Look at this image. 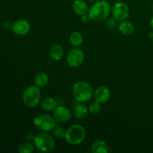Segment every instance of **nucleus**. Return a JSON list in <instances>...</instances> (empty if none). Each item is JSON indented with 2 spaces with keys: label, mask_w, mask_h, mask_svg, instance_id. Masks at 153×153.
Instances as JSON below:
<instances>
[{
  "label": "nucleus",
  "mask_w": 153,
  "mask_h": 153,
  "mask_svg": "<svg viewBox=\"0 0 153 153\" xmlns=\"http://www.w3.org/2000/svg\"><path fill=\"white\" fill-rule=\"evenodd\" d=\"M111 13L110 4L105 0L97 1L90 7L88 13L92 20L96 22H102L106 20Z\"/></svg>",
  "instance_id": "nucleus-1"
},
{
  "label": "nucleus",
  "mask_w": 153,
  "mask_h": 153,
  "mask_svg": "<svg viewBox=\"0 0 153 153\" xmlns=\"http://www.w3.org/2000/svg\"><path fill=\"white\" fill-rule=\"evenodd\" d=\"M73 94L79 102H86L94 96L92 86L85 81H79L73 86Z\"/></svg>",
  "instance_id": "nucleus-2"
},
{
  "label": "nucleus",
  "mask_w": 153,
  "mask_h": 153,
  "mask_svg": "<svg viewBox=\"0 0 153 153\" xmlns=\"http://www.w3.org/2000/svg\"><path fill=\"white\" fill-rule=\"evenodd\" d=\"M33 141L36 149L42 152H52L55 149V139L51 134L45 131L37 134Z\"/></svg>",
  "instance_id": "nucleus-3"
},
{
  "label": "nucleus",
  "mask_w": 153,
  "mask_h": 153,
  "mask_svg": "<svg viewBox=\"0 0 153 153\" xmlns=\"http://www.w3.org/2000/svg\"><path fill=\"white\" fill-rule=\"evenodd\" d=\"M41 99V91L39 87L30 85L27 87L22 94L23 104L28 108H34L40 103Z\"/></svg>",
  "instance_id": "nucleus-4"
},
{
  "label": "nucleus",
  "mask_w": 153,
  "mask_h": 153,
  "mask_svg": "<svg viewBox=\"0 0 153 153\" xmlns=\"http://www.w3.org/2000/svg\"><path fill=\"white\" fill-rule=\"evenodd\" d=\"M86 131L82 126L75 124L66 131V141L70 145H79L85 140Z\"/></svg>",
  "instance_id": "nucleus-5"
},
{
  "label": "nucleus",
  "mask_w": 153,
  "mask_h": 153,
  "mask_svg": "<svg viewBox=\"0 0 153 153\" xmlns=\"http://www.w3.org/2000/svg\"><path fill=\"white\" fill-rule=\"evenodd\" d=\"M55 125V118L48 114H42L34 119V126L41 131L48 132L52 131Z\"/></svg>",
  "instance_id": "nucleus-6"
},
{
  "label": "nucleus",
  "mask_w": 153,
  "mask_h": 153,
  "mask_svg": "<svg viewBox=\"0 0 153 153\" xmlns=\"http://www.w3.org/2000/svg\"><path fill=\"white\" fill-rule=\"evenodd\" d=\"M85 53L79 47H75L70 49L67 53L66 60L70 67L76 68L82 65L85 61Z\"/></svg>",
  "instance_id": "nucleus-7"
},
{
  "label": "nucleus",
  "mask_w": 153,
  "mask_h": 153,
  "mask_svg": "<svg viewBox=\"0 0 153 153\" xmlns=\"http://www.w3.org/2000/svg\"><path fill=\"white\" fill-rule=\"evenodd\" d=\"M113 17L117 22H123L126 20L130 14V9L128 4L123 1H117L114 4L111 9Z\"/></svg>",
  "instance_id": "nucleus-8"
},
{
  "label": "nucleus",
  "mask_w": 153,
  "mask_h": 153,
  "mask_svg": "<svg viewBox=\"0 0 153 153\" xmlns=\"http://www.w3.org/2000/svg\"><path fill=\"white\" fill-rule=\"evenodd\" d=\"M53 117L55 121L59 123L68 122L72 117L70 111L64 106L58 105L53 110Z\"/></svg>",
  "instance_id": "nucleus-9"
},
{
  "label": "nucleus",
  "mask_w": 153,
  "mask_h": 153,
  "mask_svg": "<svg viewBox=\"0 0 153 153\" xmlns=\"http://www.w3.org/2000/svg\"><path fill=\"white\" fill-rule=\"evenodd\" d=\"M111 97V90L106 86H100L95 90L94 92V100L100 104L107 102L109 101Z\"/></svg>",
  "instance_id": "nucleus-10"
},
{
  "label": "nucleus",
  "mask_w": 153,
  "mask_h": 153,
  "mask_svg": "<svg viewBox=\"0 0 153 153\" xmlns=\"http://www.w3.org/2000/svg\"><path fill=\"white\" fill-rule=\"evenodd\" d=\"M11 29L16 35L23 36L29 31L30 24L25 19H17L12 24Z\"/></svg>",
  "instance_id": "nucleus-11"
},
{
  "label": "nucleus",
  "mask_w": 153,
  "mask_h": 153,
  "mask_svg": "<svg viewBox=\"0 0 153 153\" xmlns=\"http://www.w3.org/2000/svg\"><path fill=\"white\" fill-rule=\"evenodd\" d=\"M73 10L76 14L82 16L89 11L88 5L83 0H74L73 3Z\"/></svg>",
  "instance_id": "nucleus-12"
},
{
  "label": "nucleus",
  "mask_w": 153,
  "mask_h": 153,
  "mask_svg": "<svg viewBox=\"0 0 153 153\" xmlns=\"http://www.w3.org/2000/svg\"><path fill=\"white\" fill-rule=\"evenodd\" d=\"M74 115L76 119L83 120L88 116L89 112V108L84 104V102H80L74 107Z\"/></svg>",
  "instance_id": "nucleus-13"
},
{
  "label": "nucleus",
  "mask_w": 153,
  "mask_h": 153,
  "mask_svg": "<svg viewBox=\"0 0 153 153\" xmlns=\"http://www.w3.org/2000/svg\"><path fill=\"white\" fill-rule=\"evenodd\" d=\"M49 54H50V57L52 60L56 61H60L64 56V49L61 45L55 43V44L52 45L51 47Z\"/></svg>",
  "instance_id": "nucleus-14"
},
{
  "label": "nucleus",
  "mask_w": 153,
  "mask_h": 153,
  "mask_svg": "<svg viewBox=\"0 0 153 153\" xmlns=\"http://www.w3.org/2000/svg\"><path fill=\"white\" fill-rule=\"evenodd\" d=\"M119 31L123 35L129 36L134 32V26L129 21L124 20L123 22H120V23Z\"/></svg>",
  "instance_id": "nucleus-15"
},
{
  "label": "nucleus",
  "mask_w": 153,
  "mask_h": 153,
  "mask_svg": "<svg viewBox=\"0 0 153 153\" xmlns=\"http://www.w3.org/2000/svg\"><path fill=\"white\" fill-rule=\"evenodd\" d=\"M91 152L93 153H107L108 152V146L104 140H98L93 143Z\"/></svg>",
  "instance_id": "nucleus-16"
},
{
  "label": "nucleus",
  "mask_w": 153,
  "mask_h": 153,
  "mask_svg": "<svg viewBox=\"0 0 153 153\" xmlns=\"http://www.w3.org/2000/svg\"><path fill=\"white\" fill-rule=\"evenodd\" d=\"M58 106L56 100L52 97H46L40 102V107L45 111H52Z\"/></svg>",
  "instance_id": "nucleus-17"
},
{
  "label": "nucleus",
  "mask_w": 153,
  "mask_h": 153,
  "mask_svg": "<svg viewBox=\"0 0 153 153\" xmlns=\"http://www.w3.org/2000/svg\"><path fill=\"white\" fill-rule=\"evenodd\" d=\"M49 82V76L45 72H40L34 77V85L39 88H43Z\"/></svg>",
  "instance_id": "nucleus-18"
},
{
  "label": "nucleus",
  "mask_w": 153,
  "mask_h": 153,
  "mask_svg": "<svg viewBox=\"0 0 153 153\" xmlns=\"http://www.w3.org/2000/svg\"><path fill=\"white\" fill-rule=\"evenodd\" d=\"M69 41L74 47H79L83 43V37L79 31H75L69 36Z\"/></svg>",
  "instance_id": "nucleus-19"
},
{
  "label": "nucleus",
  "mask_w": 153,
  "mask_h": 153,
  "mask_svg": "<svg viewBox=\"0 0 153 153\" xmlns=\"http://www.w3.org/2000/svg\"><path fill=\"white\" fill-rule=\"evenodd\" d=\"M34 145L30 141H25L21 143L18 148V151L19 153H31L34 149Z\"/></svg>",
  "instance_id": "nucleus-20"
},
{
  "label": "nucleus",
  "mask_w": 153,
  "mask_h": 153,
  "mask_svg": "<svg viewBox=\"0 0 153 153\" xmlns=\"http://www.w3.org/2000/svg\"><path fill=\"white\" fill-rule=\"evenodd\" d=\"M66 131L64 127L61 125H55L53 128V134L57 138H65Z\"/></svg>",
  "instance_id": "nucleus-21"
},
{
  "label": "nucleus",
  "mask_w": 153,
  "mask_h": 153,
  "mask_svg": "<svg viewBox=\"0 0 153 153\" xmlns=\"http://www.w3.org/2000/svg\"><path fill=\"white\" fill-rule=\"evenodd\" d=\"M101 110V104L97 101L93 102L89 105V112L92 114H97Z\"/></svg>",
  "instance_id": "nucleus-22"
},
{
  "label": "nucleus",
  "mask_w": 153,
  "mask_h": 153,
  "mask_svg": "<svg viewBox=\"0 0 153 153\" xmlns=\"http://www.w3.org/2000/svg\"><path fill=\"white\" fill-rule=\"evenodd\" d=\"M117 21L114 17L107 19L105 22L106 28L109 30H114L117 27Z\"/></svg>",
  "instance_id": "nucleus-23"
},
{
  "label": "nucleus",
  "mask_w": 153,
  "mask_h": 153,
  "mask_svg": "<svg viewBox=\"0 0 153 153\" xmlns=\"http://www.w3.org/2000/svg\"><path fill=\"white\" fill-rule=\"evenodd\" d=\"M82 20L84 22H85V23H87V22H89L90 21L92 20L91 19V16L89 15V13H85V14L82 15Z\"/></svg>",
  "instance_id": "nucleus-24"
},
{
  "label": "nucleus",
  "mask_w": 153,
  "mask_h": 153,
  "mask_svg": "<svg viewBox=\"0 0 153 153\" xmlns=\"http://www.w3.org/2000/svg\"><path fill=\"white\" fill-rule=\"evenodd\" d=\"M34 137L35 136L34 135V134H33L32 132H27L26 134H25V139H26L28 141H31V140H34Z\"/></svg>",
  "instance_id": "nucleus-25"
},
{
  "label": "nucleus",
  "mask_w": 153,
  "mask_h": 153,
  "mask_svg": "<svg viewBox=\"0 0 153 153\" xmlns=\"http://www.w3.org/2000/svg\"><path fill=\"white\" fill-rule=\"evenodd\" d=\"M2 25H3V27H4V28H5V29H9V28H11V26H12V25L10 24V22L7 20L4 21V22H3Z\"/></svg>",
  "instance_id": "nucleus-26"
},
{
  "label": "nucleus",
  "mask_w": 153,
  "mask_h": 153,
  "mask_svg": "<svg viewBox=\"0 0 153 153\" xmlns=\"http://www.w3.org/2000/svg\"><path fill=\"white\" fill-rule=\"evenodd\" d=\"M149 38L150 39L151 41L153 42V31H151V32H149Z\"/></svg>",
  "instance_id": "nucleus-27"
},
{
  "label": "nucleus",
  "mask_w": 153,
  "mask_h": 153,
  "mask_svg": "<svg viewBox=\"0 0 153 153\" xmlns=\"http://www.w3.org/2000/svg\"><path fill=\"white\" fill-rule=\"evenodd\" d=\"M150 26L152 27V28L153 29V16H152V17L151 18V19H150Z\"/></svg>",
  "instance_id": "nucleus-28"
},
{
  "label": "nucleus",
  "mask_w": 153,
  "mask_h": 153,
  "mask_svg": "<svg viewBox=\"0 0 153 153\" xmlns=\"http://www.w3.org/2000/svg\"><path fill=\"white\" fill-rule=\"evenodd\" d=\"M88 1H97V0H88Z\"/></svg>",
  "instance_id": "nucleus-29"
}]
</instances>
